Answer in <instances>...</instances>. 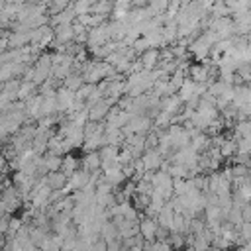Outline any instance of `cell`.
Wrapping results in <instances>:
<instances>
[{
	"instance_id": "7402d4cb",
	"label": "cell",
	"mask_w": 251,
	"mask_h": 251,
	"mask_svg": "<svg viewBox=\"0 0 251 251\" xmlns=\"http://www.w3.org/2000/svg\"><path fill=\"white\" fill-rule=\"evenodd\" d=\"M231 163H233V165H247V167H249L251 155H247V153H235V155L231 157Z\"/></svg>"
},
{
	"instance_id": "277c9868",
	"label": "cell",
	"mask_w": 251,
	"mask_h": 251,
	"mask_svg": "<svg viewBox=\"0 0 251 251\" xmlns=\"http://www.w3.org/2000/svg\"><path fill=\"white\" fill-rule=\"evenodd\" d=\"M157 229H159V224L155 218H147L143 216L139 220V235L145 239V241H155L157 239Z\"/></svg>"
},
{
	"instance_id": "ac0fdd59",
	"label": "cell",
	"mask_w": 251,
	"mask_h": 251,
	"mask_svg": "<svg viewBox=\"0 0 251 251\" xmlns=\"http://www.w3.org/2000/svg\"><path fill=\"white\" fill-rule=\"evenodd\" d=\"M175 251H178V249H182V247H186V233H173L171 231V235H169V241H167Z\"/></svg>"
},
{
	"instance_id": "5bb4252c",
	"label": "cell",
	"mask_w": 251,
	"mask_h": 251,
	"mask_svg": "<svg viewBox=\"0 0 251 251\" xmlns=\"http://www.w3.org/2000/svg\"><path fill=\"white\" fill-rule=\"evenodd\" d=\"M220 153H222V157H229V159H231V157L237 153V139H235V137H227V139L222 143Z\"/></svg>"
},
{
	"instance_id": "52a82bcc",
	"label": "cell",
	"mask_w": 251,
	"mask_h": 251,
	"mask_svg": "<svg viewBox=\"0 0 251 251\" xmlns=\"http://www.w3.org/2000/svg\"><path fill=\"white\" fill-rule=\"evenodd\" d=\"M80 169L86 173H96L102 171V159L98 155V151H90L80 159Z\"/></svg>"
},
{
	"instance_id": "9c48e42d",
	"label": "cell",
	"mask_w": 251,
	"mask_h": 251,
	"mask_svg": "<svg viewBox=\"0 0 251 251\" xmlns=\"http://www.w3.org/2000/svg\"><path fill=\"white\" fill-rule=\"evenodd\" d=\"M190 147H192L196 153H204V151H208V149L212 147V143H210V135L204 133V131H198L196 135H192V139H190Z\"/></svg>"
},
{
	"instance_id": "4fadbf2b",
	"label": "cell",
	"mask_w": 251,
	"mask_h": 251,
	"mask_svg": "<svg viewBox=\"0 0 251 251\" xmlns=\"http://www.w3.org/2000/svg\"><path fill=\"white\" fill-rule=\"evenodd\" d=\"M43 163H45V167H47V171H49V173H57V171H61V165H63V157H59V155H53V153H45V157H43Z\"/></svg>"
},
{
	"instance_id": "d6986e66",
	"label": "cell",
	"mask_w": 251,
	"mask_h": 251,
	"mask_svg": "<svg viewBox=\"0 0 251 251\" xmlns=\"http://www.w3.org/2000/svg\"><path fill=\"white\" fill-rule=\"evenodd\" d=\"M231 175H233V180L247 178V176H251V169L247 165H231Z\"/></svg>"
},
{
	"instance_id": "cb8c5ba5",
	"label": "cell",
	"mask_w": 251,
	"mask_h": 251,
	"mask_svg": "<svg viewBox=\"0 0 251 251\" xmlns=\"http://www.w3.org/2000/svg\"><path fill=\"white\" fill-rule=\"evenodd\" d=\"M241 214H243V222H251V202L241 208Z\"/></svg>"
},
{
	"instance_id": "4316f807",
	"label": "cell",
	"mask_w": 251,
	"mask_h": 251,
	"mask_svg": "<svg viewBox=\"0 0 251 251\" xmlns=\"http://www.w3.org/2000/svg\"><path fill=\"white\" fill-rule=\"evenodd\" d=\"M249 169H251V163H249Z\"/></svg>"
},
{
	"instance_id": "7a4b0ae2",
	"label": "cell",
	"mask_w": 251,
	"mask_h": 251,
	"mask_svg": "<svg viewBox=\"0 0 251 251\" xmlns=\"http://www.w3.org/2000/svg\"><path fill=\"white\" fill-rule=\"evenodd\" d=\"M112 106H114V102H112L110 98L98 100L94 106L88 108V120H90V122H102V120H106V116L110 114Z\"/></svg>"
},
{
	"instance_id": "603a6c76",
	"label": "cell",
	"mask_w": 251,
	"mask_h": 251,
	"mask_svg": "<svg viewBox=\"0 0 251 251\" xmlns=\"http://www.w3.org/2000/svg\"><path fill=\"white\" fill-rule=\"evenodd\" d=\"M92 251H108V241L98 237L94 243H92Z\"/></svg>"
},
{
	"instance_id": "44dd1931",
	"label": "cell",
	"mask_w": 251,
	"mask_h": 251,
	"mask_svg": "<svg viewBox=\"0 0 251 251\" xmlns=\"http://www.w3.org/2000/svg\"><path fill=\"white\" fill-rule=\"evenodd\" d=\"M235 139H237V153L251 155V139H245V137H235Z\"/></svg>"
},
{
	"instance_id": "d4e9b609",
	"label": "cell",
	"mask_w": 251,
	"mask_h": 251,
	"mask_svg": "<svg viewBox=\"0 0 251 251\" xmlns=\"http://www.w3.org/2000/svg\"><path fill=\"white\" fill-rule=\"evenodd\" d=\"M4 167H6V161H4V157H0V173L4 171Z\"/></svg>"
},
{
	"instance_id": "6da1fadb",
	"label": "cell",
	"mask_w": 251,
	"mask_h": 251,
	"mask_svg": "<svg viewBox=\"0 0 251 251\" xmlns=\"http://www.w3.org/2000/svg\"><path fill=\"white\" fill-rule=\"evenodd\" d=\"M210 49H212V41H210L204 33H200V35H198V37L188 45L190 55H192L198 63H202V61L210 59Z\"/></svg>"
},
{
	"instance_id": "5b68a950",
	"label": "cell",
	"mask_w": 251,
	"mask_h": 251,
	"mask_svg": "<svg viewBox=\"0 0 251 251\" xmlns=\"http://www.w3.org/2000/svg\"><path fill=\"white\" fill-rule=\"evenodd\" d=\"M141 161L145 165V171H159L163 161H165V157L161 155L159 149H145L143 155H141Z\"/></svg>"
},
{
	"instance_id": "7c38bea8",
	"label": "cell",
	"mask_w": 251,
	"mask_h": 251,
	"mask_svg": "<svg viewBox=\"0 0 251 251\" xmlns=\"http://www.w3.org/2000/svg\"><path fill=\"white\" fill-rule=\"evenodd\" d=\"M82 84H84V78H82L80 73H71V75H67V76L63 78V86L69 88V90H73V92H76Z\"/></svg>"
},
{
	"instance_id": "484cf974",
	"label": "cell",
	"mask_w": 251,
	"mask_h": 251,
	"mask_svg": "<svg viewBox=\"0 0 251 251\" xmlns=\"http://www.w3.org/2000/svg\"><path fill=\"white\" fill-rule=\"evenodd\" d=\"M61 251H76V249H73V247H63Z\"/></svg>"
},
{
	"instance_id": "ffe728a7",
	"label": "cell",
	"mask_w": 251,
	"mask_h": 251,
	"mask_svg": "<svg viewBox=\"0 0 251 251\" xmlns=\"http://www.w3.org/2000/svg\"><path fill=\"white\" fill-rule=\"evenodd\" d=\"M239 237H241V243H247L251 241V222H243L239 227Z\"/></svg>"
},
{
	"instance_id": "30bf717a",
	"label": "cell",
	"mask_w": 251,
	"mask_h": 251,
	"mask_svg": "<svg viewBox=\"0 0 251 251\" xmlns=\"http://www.w3.org/2000/svg\"><path fill=\"white\" fill-rule=\"evenodd\" d=\"M45 182L49 184V188L61 190V188H65V184L69 182V176H67L63 171H57V173H49V175L45 176Z\"/></svg>"
},
{
	"instance_id": "9a60e30c",
	"label": "cell",
	"mask_w": 251,
	"mask_h": 251,
	"mask_svg": "<svg viewBox=\"0 0 251 251\" xmlns=\"http://www.w3.org/2000/svg\"><path fill=\"white\" fill-rule=\"evenodd\" d=\"M233 137H245V139H251V120L237 122V124H235V129H233Z\"/></svg>"
},
{
	"instance_id": "2e32d148",
	"label": "cell",
	"mask_w": 251,
	"mask_h": 251,
	"mask_svg": "<svg viewBox=\"0 0 251 251\" xmlns=\"http://www.w3.org/2000/svg\"><path fill=\"white\" fill-rule=\"evenodd\" d=\"M235 75H239L241 80H243L245 84H251V63H247V61H239L237 67H235Z\"/></svg>"
},
{
	"instance_id": "ba28073f",
	"label": "cell",
	"mask_w": 251,
	"mask_h": 251,
	"mask_svg": "<svg viewBox=\"0 0 251 251\" xmlns=\"http://www.w3.org/2000/svg\"><path fill=\"white\" fill-rule=\"evenodd\" d=\"M175 216H176V212H175L173 204H171V202H167V204L161 208V212L157 214V224H159L161 227H167V229H171V224H173Z\"/></svg>"
},
{
	"instance_id": "8992f818",
	"label": "cell",
	"mask_w": 251,
	"mask_h": 251,
	"mask_svg": "<svg viewBox=\"0 0 251 251\" xmlns=\"http://www.w3.org/2000/svg\"><path fill=\"white\" fill-rule=\"evenodd\" d=\"M139 61H141V65H143L145 71L157 69V67H159V61H161V49H155V47L147 49L145 53L139 55Z\"/></svg>"
},
{
	"instance_id": "8fae6325",
	"label": "cell",
	"mask_w": 251,
	"mask_h": 251,
	"mask_svg": "<svg viewBox=\"0 0 251 251\" xmlns=\"http://www.w3.org/2000/svg\"><path fill=\"white\" fill-rule=\"evenodd\" d=\"M78 167H80V161H78V159H76L73 153L63 155V165H61V171H63L67 176L75 175V173L78 171Z\"/></svg>"
},
{
	"instance_id": "3957f363",
	"label": "cell",
	"mask_w": 251,
	"mask_h": 251,
	"mask_svg": "<svg viewBox=\"0 0 251 251\" xmlns=\"http://www.w3.org/2000/svg\"><path fill=\"white\" fill-rule=\"evenodd\" d=\"M53 31H55V39H53V43H55V45H59V47H57L59 51H61V47H63V45H67V43L75 41V29H73V24L57 25V27H53Z\"/></svg>"
},
{
	"instance_id": "e0dca14e",
	"label": "cell",
	"mask_w": 251,
	"mask_h": 251,
	"mask_svg": "<svg viewBox=\"0 0 251 251\" xmlns=\"http://www.w3.org/2000/svg\"><path fill=\"white\" fill-rule=\"evenodd\" d=\"M149 204H151V196L149 194H139V192L133 194V206H135L137 212H145L149 208Z\"/></svg>"
}]
</instances>
